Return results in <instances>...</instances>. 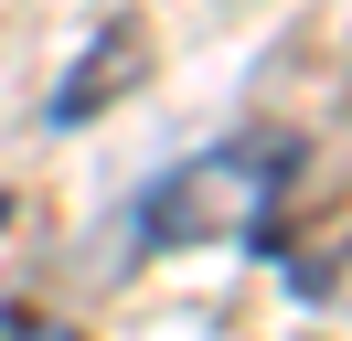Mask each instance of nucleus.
<instances>
[{
	"instance_id": "obj_1",
	"label": "nucleus",
	"mask_w": 352,
	"mask_h": 341,
	"mask_svg": "<svg viewBox=\"0 0 352 341\" xmlns=\"http://www.w3.org/2000/svg\"><path fill=\"white\" fill-rule=\"evenodd\" d=\"M0 341H75V331H65V320H54V331H43V320H11Z\"/></svg>"
},
{
	"instance_id": "obj_2",
	"label": "nucleus",
	"mask_w": 352,
	"mask_h": 341,
	"mask_svg": "<svg viewBox=\"0 0 352 341\" xmlns=\"http://www.w3.org/2000/svg\"><path fill=\"white\" fill-rule=\"evenodd\" d=\"M0 224H11V203H0Z\"/></svg>"
}]
</instances>
